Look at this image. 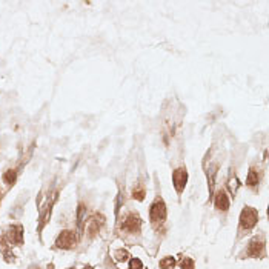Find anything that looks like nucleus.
<instances>
[{"label": "nucleus", "mask_w": 269, "mask_h": 269, "mask_svg": "<svg viewBox=\"0 0 269 269\" xmlns=\"http://www.w3.org/2000/svg\"><path fill=\"white\" fill-rule=\"evenodd\" d=\"M182 268L183 269H194V261H192L191 258L184 257L183 260H182Z\"/></svg>", "instance_id": "2eb2a0df"}, {"label": "nucleus", "mask_w": 269, "mask_h": 269, "mask_svg": "<svg viewBox=\"0 0 269 269\" xmlns=\"http://www.w3.org/2000/svg\"><path fill=\"white\" fill-rule=\"evenodd\" d=\"M8 237H9V240L13 241V243L20 244V243H22V240H23V229H22V226H13V228H9Z\"/></svg>", "instance_id": "0eeeda50"}, {"label": "nucleus", "mask_w": 269, "mask_h": 269, "mask_svg": "<svg viewBox=\"0 0 269 269\" xmlns=\"http://www.w3.org/2000/svg\"><path fill=\"white\" fill-rule=\"evenodd\" d=\"M75 235H74V232H71V231H63L58 237H57V248H62V249H69V248H72V246H75Z\"/></svg>", "instance_id": "7ed1b4c3"}, {"label": "nucleus", "mask_w": 269, "mask_h": 269, "mask_svg": "<svg viewBox=\"0 0 269 269\" xmlns=\"http://www.w3.org/2000/svg\"><path fill=\"white\" fill-rule=\"evenodd\" d=\"M132 197L135 198V200H143V198H145V189H143V188H140V189H134V191H132Z\"/></svg>", "instance_id": "dca6fc26"}, {"label": "nucleus", "mask_w": 269, "mask_h": 269, "mask_svg": "<svg viewBox=\"0 0 269 269\" xmlns=\"http://www.w3.org/2000/svg\"><path fill=\"white\" fill-rule=\"evenodd\" d=\"M174 265H175V260H174L172 257H166V258H163V260L160 261V268L162 269H172L174 268Z\"/></svg>", "instance_id": "f8f14e48"}, {"label": "nucleus", "mask_w": 269, "mask_h": 269, "mask_svg": "<svg viewBox=\"0 0 269 269\" xmlns=\"http://www.w3.org/2000/svg\"><path fill=\"white\" fill-rule=\"evenodd\" d=\"M172 182H174V186L177 189V192H182L186 186V182H188V172L183 168H178V169L174 171L172 174Z\"/></svg>", "instance_id": "20e7f679"}, {"label": "nucleus", "mask_w": 269, "mask_h": 269, "mask_svg": "<svg viewBox=\"0 0 269 269\" xmlns=\"http://www.w3.org/2000/svg\"><path fill=\"white\" fill-rule=\"evenodd\" d=\"M258 222V214L255 209L252 208H244L241 211V215H240V228L241 229H252L255 226V223Z\"/></svg>", "instance_id": "f257e3e1"}, {"label": "nucleus", "mask_w": 269, "mask_h": 269, "mask_svg": "<svg viewBox=\"0 0 269 269\" xmlns=\"http://www.w3.org/2000/svg\"><path fill=\"white\" fill-rule=\"evenodd\" d=\"M85 214H86V206L83 203L79 205V209H77V225H79V229L82 231L83 228V223H85Z\"/></svg>", "instance_id": "9d476101"}, {"label": "nucleus", "mask_w": 269, "mask_h": 269, "mask_svg": "<svg viewBox=\"0 0 269 269\" xmlns=\"http://www.w3.org/2000/svg\"><path fill=\"white\" fill-rule=\"evenodd\" d=\"M263 248H265L263 241L258 240V239H255V240H252L251 243H249V248H248V254L251 255V257H258V255L261 254Z\"/></svg>", "instance_id": "6e6552de"}, {"label": "nucleus", "mask_w": 269, "mask_h": 269, "mask_svg": "<svg viewBox=\"0 0 269 269\" xmlns=\"http://www.w3.org/2000/svg\"><path fill=\"white\" fill-rule=\"evenodd\" d=\"M246 183L249 184V186H257V184L260 183V174H258V171L254 169V168L249 171L248 178H246Z\"/></svg>", "instance_id": "1a4fd4ad"}, {"label": "nucleus", "mask_w": 269, "mask_h": 269, "mask_svg": "<svg viewBox=\"0 0 269 269\" xmlns=\"http://www.w3.org/2000/svg\"><path fill=\"white\" fill-rule=\"evenodd\" d=\"M122 229L123 231H128V232H132V234L139 232L140 231V218L135 214H129L126 218H125L123 225H122Z\"/></svg>", "instance_id": "39448f33"}, {"label": "nucleus", "mask_w": 269, "mask_h": 269, "mask_svg": "<svg viewBox=\"0 0 269 269\" xmlns=\"http://www.w3.org/2000/svg\"><path fill=\"white\" fill-rule=\"evenodd\" d=\"M149 218L154 225L162 223L166 218V206L162 200H157L156 203H152V206L149 209Z\"/></svg>", "instance_id": "f03ea898"}, {"label": "nucleus", "mask_w": 269, "mask_h": 269, "mask_svg": "<svg viewBox=\"0 0 269 269\" xmlns=\"http://www.w3.org/2000/svg\"><path fill=\"white\" fill-rule=\"evenodd\" d=\"M129 269H143V263L139 258H132L129 261Z\"/></svg>", "instance_id": "4468645a"}, {"label": "nucleus", "mask_w": 269, "mask_h": 269, "mask_svg": "<svg viewBox=\"0 0 269 269\" xmlns=\"http://www.w3.org/2000/svg\"><path fill=\"white\" fill-rule=\"evenodd\" d=\"M15 178H17V172L14 169H9L3 174V182L6 184H14Z\"/></svg>", "instance_id": "9b49d317"}, {"label": "nucleus", "mask_w": 269, "mask_h": 269, "mask_svg": "<svg viewBox=\"0 0 269 269\" xmlns=\"http://www.w3.org/2000/svg\"><path fill=\"white\" fill-rule=\"evenodd\" d=\"M114 255H115V260H117V261H125V260H128V257H129L128 251H123V249L117 251Z\"/></svg>", "instance_id": "ddd939ff"}, {"label": "nucleus", "mask_w": 269, "mask_h": 269, "mask_svg": "<svg viewBox=\"0 0 269 269\" xmlns=\"http://www.w3.org/2000/svg\"><path fill=\"white\" fill-rule=\"evenodd\" d=\"M215 208L220 211H228L229 208V198H228L225 191H218L217 197H215Z\"/></svg>", "instance_id": "423d86ee"}]
</instances>
